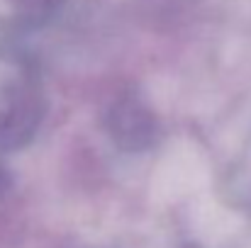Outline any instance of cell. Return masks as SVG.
<instances>
[{"label": "cell", "mask_w": 251, "mask_h": 248, "mask_svg": "<svg viewBox=\"0 0 251 248\" xmlns=\"http://www.w3.org/2000/svg\"><path fill=\"white\" fill-rule=\"evenodd\" d=\"M47 112L37 64L15 49H0V151L25 149Z\"/></svg>", "instance_id": "cell-1"}, {"label": "cell", "mask_w": 251, "mask_h": 248, "mask_svg": "<svg viewBox=\"0 0 251 248\" xmlns=\"http://www.w3.org/2000/svg\"><path fill=\"white\" fill-rule=\"evenodd\" d=\"M102 129L110 141L127 154H142L159 141V119L151 105L137 90H122L102 114Z\"/></svg>", "instance_id": "cell-2"}, {"label": "cell", "mask_w": 251, "mask_h": 248, "mask_svg": "<svg viewBox=\"0 0 251 248\" xmlns=\"http://www.w3.org/2000/svg\"><path fill=\"white\" fill-rule=\"evenodd\" d=\"M64 0H0V29L29 32L47 24Z\"/></svg>", "instance_id": "cell-3"}]
</instances>
